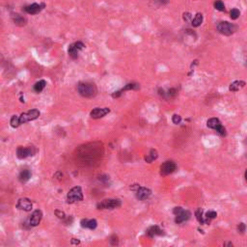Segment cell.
Segmentation results:
<instances>
[{
    "label": "cell",
    "instance_id": "6da1fadb",
    "mask_svg": "<svg viewBox=\"0 0 247 247\" xmlns=\"http://www.w3.org/2000/svg\"><path fill=\"white\" fill-rule=\"evenodd\" d=\"M77 91L84 98H94L98 93L96 85L90 82H80L77 85Z\"/></svg>",
    "mask_w": 247,
    "mask_h": 247
},
{
    "label": "cell",
    "instance_id": "7a4b0ae2",
    "mask_svg": "<svg viewBox=\"0 0 247 247\" xmlns=\"http://www.w3.org/2000/svg\"><path fill=\"white\" fill-rule=\"evenodd\" d=\"M83 200V193L80 186L72 187L67 195V202L69 204H73Z\"/></svg>",
    "mask_w": 247,
    "mask_h": 247
},
{
    "label": "cell",
    "instance_id": "3957f363",
    "mask_svg": "<svg viewBox=\"0 0 247 247\" xmlns=\"http://www.w3.org/2000/svg\"><path fill=\"white\" fill-rule=\"evenodd\" d=\"M131 189L135 191V195H136V198L139 199L140 201H144L148 199L149 197L152 195V191L151 189L140 186L139 184H133L131 186Z\"/></svg>",
    "mask_w": 247,
    "mask_h": 247
},
{
    "label": "cell",
    "instance_id": "277c9868",
    "mask_svg": "<svg viewBox=\"0 0 247 247\" xmlns=\"http://www.w3.org/2000/svg\"><path fill=\"white\" fill-rule=\"evenodd\" d=\"M217 28L218 32L222 35L225 36H231L232 34H234V32L236 31L237 27L234 25V24L228 22V21H221L217 24Z\"/></svg>",
    "mask_w": 247,
    "mask_h": 247
},
{
    "label": "cell",
    "instance_id": "5b68a950",
    "mask_svg": "<svg viewBox=\"0 0 247 247\" xmlns=\"http://www.w3.org/2000/svg\"><path fill=\"white\" fill-rule=\"evenodd\" d=\"M121 206V200L119 199H105L97 205L98 209H114Z\"/></svg>",
    "mask_w": 247,
    "mask_h": 247
},
{
    "label": "cell",
    "instance_id": "8992f818",
    "mask_svg": "<svg viewBox=\"0 0 247 247\" xmlns=\"http://www.w3.org/2000/svg\"><path fill=\"white\" fill-rule=\"evenodd\" d=\"M207 127H209V128H212V129H214V131H216L221 135H226V128L222 126L221 122L217 118L208 119V122H207Z\"/></svg>",
    "mask_w": 247,
    "mask_h": 247
},
{
    "label": "cell",
    "instance_id": "52a82bcc",
    "mask_svg": "<svg viewBox=\"0 0 247 247\" xmlns=\"http://www.w3.org/2000/svg\"><path fill=\"white\" fill-rule=\"evenodd\" d=\"M37 150L34 147H28V148H24L20 146L17 149V157L20 159H24L28 157H32L36 153Z\"/></svg>",
    "mask_w": 247,
    "mask_h": 247
},
{
    "label": "cell",
    "instance_id": "ba28073f",
    "mask_svg": "<svg viewBox=\"0 0 247 247\" xmlns=\"http://www.w3.org/2000/svg\"><path fill=\"white\" fill-rule=\"evenodd\" d=\"M40 116V111L38 109H31L27 112H24L20 116V120L21 124L27 123L30 121H34L36 119H38Z\"/></svg>",
    "mask_w": 247,
    "mask_h": 247
},
{
    "label": "cell",
    "instance_id": "9c48e42d",
    "mask_svg": "<svg viewBox=\"0 0 247 247\" xmlns=\"http://www.w3.org/2000/svg\"><path fill=\"white\" fill-rule=\"evenodd\" d=\"M176 169H177L176 163L174 161H172V160H167V161H165L161 166H160V175H162V176L170 175Z\"/></svg>",
    "mask_w": 247,
    "mask_h": 247
},
{
    "label": "cell",
    "instance_id": "30bf717a",
    "mask_svg": "<svg viewBox=\"0 0 247 247\" xmlns=\"http://www.w3.org/2000/svg\"><path fill=\"white\" fill-rule=\"evenodd\" d=\"M84 44L82 42H75V44H72L70 46H69V55L73 58V59H76L78 57V53L80 52V50H82V49L84 48Z\"/></svg>",
    "mask_w": 247,
    "mask_h": 247
},
{
    "label": "cell",
    "instance_id": "8fae6325",
    "mask_svg": "<svg viewBox=\"0 0 247 247\" xmlns=\"http://www.w3.org/2000/svg\"><path fill=\"white\" fill-rule=\"evenodd\" d=\"M32 207H33L32 202L28 198H20L17 204V208L24 212H30L32 209Z\"/></svg>",
    "mask_w": 247,
    "mask_h": 247
},
{
    "label": "cell",
    "instance_id": "7c38bea8",
    "mask_svg": "<svg viewBox=\"0 0 247 247\" xmlns=\"http://www.w3.org/2000/svg\"><path fill=\"white\" fill-rule=\"evenodd\" d=\"M109 112H110V109L107 108V107H103V108L97 107V108L93 109L91 111L90 116H91V118H93V119H100V118L104 117L106 114H108Z\"/></svg>",
    "mask_w": 247,
    "mask_h": 247
},
{
    "label": "cell",
    "instance_id": "4fadbf2b",
    "mask_svg": "<svg viewBox=\"0 0 247 247\" xmlns=\"http://www.w3.org/2000/svg\"><path fill=\"white\" fill-rule=\"evenodd\" d=\"M42 213L40 209H36L35 212H33V213L31 214L30 218H29V225L32 227H36L40 224V222L42 220Z\"/></svg>",
    "mask_w": 247,
    "mask_h": 247
},
{
    "label": "cell",
    "instance_id": "5bb4252c",
    "mask_svg": "<svg viewBox=\"0 0 247 247\" xmlns=\"http://www.w3.org/2000/svg\"><path fill=\"white\" fill-rule=\"evenodd\" d=\"M45 7V4H38V3H33L31 5H28L26 6L24 10H25L26 13L30 14V15H36V14H39L40 12L44 9Z\"/></svg>",
    "mask_w": 247,
    "mask_h": 247
},
{
    "label": "cell",
    "instance_id": "9a60e30c",
    "mask_svg": "<svg viewBox=\"0 0 247 247\" xmlns=\"http://www.w3.org/2000/svg\"><path fill=\"white\" fill-rule=\"evenodd\" d=\"M191 216V212L187 209H182V212H181L179 214L176 215V218H175V222L178 224H181V223H183V222L187 221Z\"/></svg>",
    "mask_w": 247,
    "mask_h": 247
},
{
    "label": "cell",
    "instance_id": "2e32d148",
    "mask_svg": "<svg viewBox=\"0 0 247 247\" xmlns=\"http://www.w3.org/2000/svg\"><path fill=\"white\" fill-rule=\"evenodd\" d=\"M82 228H86V229L90 230H95L98 226V222L96 219H82L80 221Z\"/></svg>",
    "mask_w": 247,
    "mask_h": 247
},
{
    "label": "cell",
    "instance_id": "e0dca14e",
    "mask_svg": "<svg viewBox=\"0 0 247 247\" xmlns=\"http://www.w3.org/2000/svg\"><path fill=\"white\" fill-rule=\"evenodd\" d=\"M147 234L150 238H153L156 236H161L163 234V230H161L158 226H152L147 230Z\"/></svg>",
    "mask_w": 247,
    "mask_h": 247
},
{
    "label": "cell",
    "instance_id": "ac0fdd59",
    "mask_svg": "<svg viewBox=\"0 0 247 247\" xmlns=\"http://www.w3.org/2000/svg\"><path fill=\"white\" fill-rule=\"evenodd\" d=\"M12 20H13L14 23L17 26H23L26 24V20L25 17H23L20 14H12Z\"/></svg>",
    "mask_w": 247,
    "mask_h": 247
},
{
    "label": "cell",
    "instance_id": "d6986e66",
    "mask_svg": "<svg viewBox=\"0 0 247 247\" xmlns=\"http://www.w3.org/2000/svg\"><path fill=\"white\" fill-rule=\"evenodd\" d=\"M245 84L246 83H245V81H243V80H236V81L231 83L229 90L232 92H238L239 90H241L245 86Z\"/></svg>",
    "mask_w": 247,
    "mask_h": 247
},
{
    "label": "cell",
    "instance_id": "ffe728a7",
    "mask_svg": "<svg viewBox=\"0 0 247 247\" xmlns=\"http://www.w3.org/2000/svg\"><path fill=\"white\" fill-rule=\"evenodd\" d=\"M30 178H31V172L28 169H23L20 173V175H18V180L22 183L28 182Z\"/></svg>",
    "mask_w": 247,
    "mask_h": 247
},
{
    "label": "cell",
    "instance_id": "44dd1931",
    "mask_svg": "<svg viewBox=\"0 0 247 247\" xmlns=\"http://www.w3.org/2000/svg\"><path fill=\"white\" fill-rule=\"evenodd\" d=\"M158 157V153H157V151L154 150V149H152L149 153L146 154L145 156V160L148 162V163H152L153 160H156Z\"/></svg>",
    "mask_w": 247,
    "mask_h": 247
},
{
    "label": "cell",
    "instance_id": "7402d4cb",
    "mask_svg": "<svg viewBox=\"0 0 247 247\" xmlns=\"http://www.w3.org/2000/svg\"><path fill=\"white\" fill-rule=\"evenodd\" d=\"M46 85V80H40V81H38L37 83H35L33 89H34V91H35L36 93H41L42 90L45 89Z\"/></svg>",
    "mask_w": 247,
    "mask_h": 247
},
{
    "label": "cell",
    "instance_id": "603a6c76",
    "mask_svg": "<svg viewBox=\"0 0 247 247\" xmlns=\"http://www.w3.org/2000/svg\"><path fill=\"white\" fill-rule=\"evenodd\" d=\"M202 22H203V15L198 13L195 16V17L193 18V20H192V22H191V23H192V25L194 27H198V26L201 25Z\"/></svg>",
    "mask_w": 247,
    "mask_h": 247
},
{
    "label": "cell",
    "instance_id": "cb8c5ba5",
    "mask_svg": "<svg viewBox=\"0 0 247 247\" xmlns=\"http://www.w3.org/2000/svg\"><path fill=\"white\" fill-rule=\"evenodd\" d=\"M10 124H11V127H18L20 125H21V123H20V116H17V115H14L13 117L11 118V121H10Z\"/></svg>",
    "mask_w": 247,
    "mask_h": 247
},
{
    "label": "cell",
    "instance_id": "d4e9b609",
    "mask_svg": "<svg viewBox=\"0 0 247 247\" xmlns=\"http://www.w3.org/2000/svg\"><path fill=\"white\" fill-rule=\"evenodd\" d=\"M195 215H196V218L198 220V222L200 224H206V219L205 217L203 216V211L202 208H198L195 212Z\"/></svg>",
    "mask_w": 247,
    "mask_h": 247
},
{
    "label": "cell",
    "instance_id": "484cf974",
    "mask_svg": "<svg viewBox=\"0 0 247 247\" xmlns=\"http://www.w3.org/2000/svg\"><path fill=\"white\" fill-rule=\"evenodd\" d=\"M216 216H217V213L213 211H209L206 213V216H205V219H206V224H209L211 223V220L212 219H214Z\"/></svg>",
    "mask_w": 247,
    "mask_h": 247
},
{
    "label": "cell",
    "instance_id": "4316f807",
    "mask_svg": "<svg viewBox=\"0 0 247 247\" xmlns=\"http://www.w3.org/2000/svg\"><path fill=\"white\" fill-rule=\"evenodd\" d=\"M140 88V86H139V84H137V83H128V84H127L125 87H124L122 90H121V92H125V91H129V90H137V89H139Z\"/></svg>",
    "mask_w": 247,
    "mask_h": 247
},
{
    "label": "cell",
    "instance_id": "83f0119b",
    "mask_svg": "<svg viewBox=\"0 0 247 247\" xmlns=\"http://www.w3.org/2000/svg\"><path fill=\"white\" fill-rule=\"evenodd\" d=\"M214 8L216 10H218L220 12H224L225 11V6L224 3L221 1V0H217V1L214 2Z\"/></svg>",
    "mask_w": 247,
    "mask_h": 247
},
{
    "label": "cell",
    "instance_id": "f1b7e54d",
    "mask_svg": "<svg viewBox=\"0 0 247 247\" xmlns=\"http://www.w3.org/2000/svg\"><path fill=\"white\" fill-rule=\"evenodd\" d=\"M230 17H231V18L232 20H237V18L239 17V15H240V12H239V10H238V9H233L232 11H231V13H230Z\"/></svg>",
    "mask_w": 247,
    "mask_h": 247
},
{
    "label": "cell",
    "instance_id": "f546056e",
    "mask_svg": "<svg viewBox=\"0 0 247 247\" xmlns=\"http://www.w3.org/2000/svg\"><path fill=\"white\" fill-rule=\"evenodd\" d=\"M172 122L175 124V125H179V124H181L182 122V117L178 114H174L172 117Z\"/></svg>",
    "mask_w": 247,
    "mask_h": 247
},
{
    "label": "cell",
    "instance_id": "4dcf8cb0",
    "mask_svg": "<svg viewBox=\"0 0 247 247\" xmlns=\"http://www.w3.org/2000/svg\"><path fill=\"white\" fill-rule=\"evenodd\" d=\"M110 243L112 244V245H118L119 243V239H118V237H116V236H112L110 238Z\"/></svg>",
    "mask_w": 247,
    "mask_h": 247
},
{
    "label": "cell",
    "instance_id": "1f68e13d",
    "mask_svg": "<svg viewBox=\"0 0 247 247\" xmlns=\"http://www.w3.org/2000/svg\"><path fill=\"white\" fill-rule=\"evenodd\" d=\"M245 229H246V226L244 223H239L238 225V230L239 233H244L245 232Z\"/></svg>",
    "mask_w": 247,
    "mask_h": 247
},
{
    "label": "cell",
    "instance_id": "d6a6232c",
    "mask_svg": "<svg viewBox=\"0 0 247 247\" xmlns=\"http://www.w3.org/2000/svg\"><path fill=\"white\" fill-rule=\"evenodd\" d=\"M55 214H56V216L57 217H59V218H61V219H64L65 218V213L63 212H61V211H55Z\"/></svg>",
    "mask_w": 247,
    "mask_h": 247
},
{
    "label": "cell",
    "instance_id": "836d02e7",
    "mask_svg": "<svg viewBox=\"0 0 247 247\" xmlns=\"http://www.w3.org/2000/svg\"><path fill=\"white\" fill-rule=\"evenodd\" d=\"M176 94H177V90L174 89V88H172V89H170V90L168 91V96H169L170 98H171V97H174Z\"/></svg>",
    "mask_w": 247,
    "mask_h": 247
},
{
    "label": "cell",
    "instance_id": "e575fe53",
    "mask_svg": "<svg viewBox=\"0 0 247 247\" xmlns=\"http://www.w3.org/2000/svg\"><path fill=\"white\" fill-rule=\"evenodd\" d=\"M183 20L185 21H189L191 20V15L189 13H184L183 14Z\"/></svg>",
    "mask_w": 247,
    "mask_h": 247
},
{
    "label": "cell",
    "instance_id": "d590c367",
    "mask_svg": "<svg viewBox=\"0 0 247 247\" xmlns=\"http://www.w3.org/2000/svg\"><path fill=\"white\" fill-rule=\"evenodd\" d=\"M80 243V241L78 239H76V238H72V244H79Z\"/></svg>",
    "mask_w": 247,
    "mask_h": 247
},
{
    "label": "cell",
    "instance_id": "8d00e7d4",
    "mask_svg": "<svg viewBox=\"0 0 247 247\" xmlns=\"http://www.w3.org/2000/svg\"><path fill=\"white\" fill-rule=\"evenodd\" d=\"M245 180H246V182H247V170L245 171Z\"/></svg>",
    "mask_w": 247,
    "mask_h": 247
},
{
    "label": "cell",
    "instance_id": "74e56055",
    "mask_svg": "<svg viewBox=\"0 0 247 247\" xmlns=\"http://www.w3.org/2000/svg\"><path fill=\"white\" fill-rule=\"evenodd\" d=\"M224 245H233V243H224Z\"/></svg>",
    "mask_w": 247,
    "mask_h": 247
},
{
    "label": "cell",
    "instance_id": "f35d334b",
    "mask_svg": "<svg viewBox=\"0 0 247 247\" xmlns=\"http://www.w3.org/2000/svg\"><path fill=\"white\" fill-rule=\"evenodd\" d=\"M246 66H247V60H246Z\"/></svg>",
    "mask_w": 247,
    "mask_h": 247
}]
</instances>
